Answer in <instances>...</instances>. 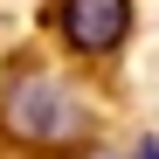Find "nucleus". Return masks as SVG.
<instances>
[{"instance_id":"obj_1","label":"nucleus","mask_w":159,"mask_h":159,"mask_svg":"<svg viewBox=\"0 0 159 159\" xmlns=\"http://www.w3.org/2000/svg\"><path fill=\"white\" fill-rule=\"evenodd\" d=\"M56 28H62L69 48H83V56H111L131 35V0H62Z\"/></svg>"},{"instance_id":"obj_2","label":"nucleus","mask_w":159,"mask_h":159,"mask_svg":"<svg viewBox=\"0 0 159 159\" xmlns=\"http://www.w3.org/2000/svg\"><path fill=\"white\" fill-rule=\"evenodd\" d=\"M69 125H76V111H69L56 76H28L14 90V104H7V131L14 139H69Z\"/></svg>"},{"instance_id":"obj_3","label":"nucleus","mask_w":159,"mask_h":159,"mask_svg":"<svg viewBox=\"0 0 159 159\" xmlns=\"http://www.w3.org/2000/svg\"><path fill=\"white\" fill-rule=\"evenodd\" d=\"M139 159H159V145H139Z\"/></svg>"}]
</instances>
